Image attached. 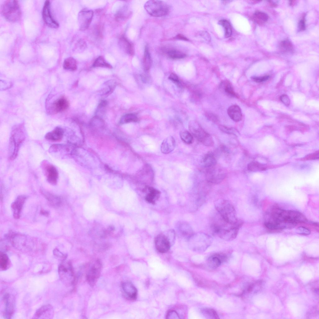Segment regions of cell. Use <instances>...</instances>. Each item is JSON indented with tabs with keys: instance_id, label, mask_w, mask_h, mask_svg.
Returning a JSON list of instances; mask_svg holds the SVG:
<instances>
[{
	"instance_id": "44",
	"label": "cell",
	"mask_w": 319,
	"mask_h": 319,
	"mask_svg": "<svg viewBox=\"0 0 319 319\" xmlns=\"http://www.w3.org/2000/svg\"><path fill=\"white\" fill-rule=\"evenodd\" d=\"M297 233L302 235H308L311 233V231L308 229L303 226L298 227L296 230Z\"/></svg>"
},
{
	"instance_id": "48",
	"label": "cell",
	"mask_w": 319,
	"mask_h": 319,
	"mask_svg": "<svg viewBox=\"0 0 319 319\" xmlns=\"http://www.w3.org/2000/svg\"><path fill=\"white\" fill-rule=\"evenodd\" d=\"M280 99L281 102L286 106H288L290 103V99L287 95L283 94L281 96Z\"/></svg>"
},
{
	"instance_id": "39",
	"label": "cell",
	"mask_w": 319,
	"mask_h": 319,
	"mask_svg": "<svg viewBox=\"0 0 319 319\" xmlns=\"http://www.w3.org/2000/svg\"><path fill=\"white\" fill-rule=\"evenodd\" d=\"M138 119L137 116L133 113H128L123 116L121 119L120 123L121 124L127 123L131 122L137 121Z\"/></svg>"
},
{
	"instance_id": "3",
	"label": "cell",
	"mask_w": 319,
	"mask_h": 319,
	"mask_svg": "<svg viewBox=\"0 0 319 319\" xmlns=\"http://www.w3.org/2000/svg\"><path fill=\"white\" fill-rule=\"evenodd\" d=\"M26 138L23 127L18 125L14 127L11 132L8 146V158L11 161L16 158L20 147Z\"/></svg>"
},
{
	"instance_id": "43",
	"label": "cell",
	"mask_w": 319,
	"mask_h": 319,
	"mask_svg": "<svg viewBox=\"0 0 319 319\" xmlns=\"http://www.w3.org/2000/svg\"><path fill=\"white\" fill-rule=\"evenodd\" d=\"M219 128L222 132L229 134H231L235 136H238L240 134L238 131L235 128L229 127L225 126L220 125Z\"/></svg>"
},
{
	"instance_id": "31",
	"label": "cell",
	"mask_w": 319,
	"mask_h": 319,
	"mask_svg": "<svg viewBox=\"0 0 319 319\" xmlns=\"http://www.w3.org/2000/svg\"><path fill=\"white\" fill-rule=\"evenodd\" d=\"M63 67L65 69L71 71H75L77 68V62L73 57H68L64 60Z\"/></svg>"
},
{
	"instance_id": "41",
	"label": "cell",
	"mask_w": 319,
	"mask_h": 319,
	"mask_svg": "<svg viewBox=\"0 0 319 319\" xmlns=\"http://www.w3.org/2000/svg\"><path fill=\"white\" fill-rule=\"evenodd\" d=\"M180 135L182 140L185 143L189 144L193 142V136L188 131H184L181 132Z\"/></svg>"
},
{
	"instance_id": "1",
	"label": "cell",
	"mask_w": 319,
	"mask_h": 319,
	"mask_svg": "<svg viewBox=\"0 0 319 319\" xmlns=\"http://www.w3.org/2000/svg\"><path fill=\"white\" fill-rule=\"evenodd\" d=\"M307 221L306 217L299 211L283 209L274 206L266 213L264 224L270 230L276 231L291 229L298 224Z\"/></svg>"
},
{
	"instance_id": "5",
	"label": "cell",
	"mask_w": 319,
	"mask_h": 319,
	"mask_svg": "<svg viewBox=\"0 0 319 319\" xmlns=\"http://www.w3.org/2000/svg\"><path fill=\"white\" fill-rule=\"evenodd\" d=\"M1 12L5 18L10 22L17 21L21 17L20 6L18 1L16 0L5 1L2 5Z\"/></svg>"
},
{
	"instance_id": "29",
	"label": "cell",
	"mask_w": 319,
	"mask_h": 319,
	"mask_svg": "<svg viewBox=\"0 0 319 319\" xmlns=\"http://www.w3.org/2000/svg\"><path fill=\"white\" fill-rule=\"evenodd\" d=\"M220 87L221 90L223 91L227 96L233 97L237 96L233 87L228 81H225L222 82L220 84Z\"/></svg>"
},
{
	"instance_id": "22",
	"label": "cell",
	"mask_w": 319,
	"mask_h": 319,
	"mask_svg": "<svg viewBox=\"0 0 319 319\" xmlns=\"http://www.w3.org/2000/svg\"><path fill=\"white\" fill-rule=\"evenodd\" d=\"M121 286L123 293L127 298L134 299L136 298L137 289L131 282L128 281L123 282Z\"/></svg>"
},
{
	"instance_id": "36",
	"label": "cell",
	"mask_w": 319,
	"mask_h": 319,
	"mask_svg": "<svg viewBox=\"0 0 319 319\" xmlns=\"http://www.w3.org/2000/svg\"><path fill=\"white\" fill-rule=\"evenodd\" d=\"M10 261L7 255L3 252L0 253V268L2 270H6L10 267Z\"/></svg>"
},
{
	"instance_id": "45",
	"label": "cell",
	"mask_w": 319,
	"mask_h": 319,
	"mask_svg": "<svg viewBox=\"0 0 319 319\" xmlns=\"http://www.w3.org/2000/svg\"><path fill=\"white\" fill-rule=\"evenodd\" d=\"M167 318L169 319H179L180 317L177 312L174 310H170L167 314Z\"/></svg>"
},
{
	"instance_id": "32",
	"label": "cell",
	"mask_w": 319,
	"mask_h": 319,
	"mask_svg": "<svg viewBox=\"0 0 319 319\" xmlns=\"http://www.w3.org/2000/svg\"><path fill=\"white\" fill-rule=\"evenodd\" d=\"M201 313L206 318L210 319H216L219 318V316L216 312L213 309L204 307L201 309Z\"/></svg>"
},
{
	"instance_id": "2",
	"label": "cell",
	"mask_w": 319,
	"mask_h": 319,
	"mask_svg": "<svg viewBox=\"0 0 319 319\" xmlns=\"http://www.w3.org/2000/svg\"><path fill=\"white\" fill-rule=\"evenodd\" d=\"M243 224V221L240 219L234 223H228L218 214L213 219L211 227L214 234L225 241H231L236 237Z\"/></svg>"
},
{
	"instance_id": "25",
	"label": "cell",
	"mask_w": 319,
	"mask_h": 319,
	"mask_svg": "<svg viewBox=\"0 0 319 319\" xmlns=\"http://www.w3.org/2000/svg\"><path fill=\"white\" fill-rule=\"evenodd\" d=\"M227 114L230 118L235 122H239L241 120L242 115L240 107L237 105H233L228 107L227 110Z\"/></svg>"
},
{
	"instance_id": "21",
	"label": "cell",
	"mask_w": 319,
	"mask_h": 319,
	"mask_svg": "<svg viewBox=\"0 0 319 319\" xmlns=\"http://www.w3.org/2000/svg\"><path fill=\"white\" fill-rule=\"evenodd\" d=\"M26 199L25 196L21 195L18 196L15 201L12 203L11 207L12 210L13 216L15 219L19 218L21 212Z\"/></svg>"
},
{
	"instance_id": "47",
	"label": "cell",
	"mask_w": 319,
	"mask_h": 319,
	"mask_svg": "<svg viewBox=\"0 0 319 319\" xmlns=\"http://www.w3.org/2000/svg\"><path fill=\"white\" fill-rule=\"evenodd\" d=\"M269 78V76L266 75L261 77H252L251 78L253 81L256 82L260 83L267 80Z\"/></svg>"
},
{
	"instance_id": "9",
	"label": "cell",
	"mask_w": 319,
	"mask_h": 319,
	"mask_svg": "<svg viewBox=\"0 0 319 319\" xmlns=\"http://www.w3.org/2000/svg\"><path fill=\"white\" fill-rule=\"evenodd\" d=\"M196 250L204 251L209 246L212 241V237L202 232L194 233L188 240Z\"/></svg>"
},
{
	"instance_id": "51",
	"label": "cell",
	"mask_w": 319,
	"mask_h": 319,
	"mask_svg": "<svg viewBox=\"0 0 319 319\" xmlns=\"http://www.w3.org/2000/svg\"><path fill=\"white\" fill-rule=\"evenodd\" d=\"M176 38L179 40H188V39L186 37H185L182 34H179L177 35L176 36Z\"/></svg>"
},
{
	"instance_id": "27",
	"label": "cell",
	"mask_w": 319,
	"mask_h": 319,
	"mask_svg": "<svg viewBox=\"0 0 319 319\" xmlns=\"http://www.w3.org/2000/svg\"><path fill=\"white\" fill-rule=\"evenodd\" d=\"M119 43L121 47L126 52L130 55L134 54V49L133 44L124 36H122L119 39Z\"/></svg>"
},
{
	"instance_id": "14",
	"label": "cell",
	"mask_w": 319,
	"mask_h": 319,
	"mask_svg": "<svg viewBox=\"0 0 319 319\" xmlns=\"http://www.w3.org/2000/svg\"><path fill=\"white\" fill-rule=\"evenodd\" d=\"M42 165L48 182L51 184H56L59 177L56 168L52 164L45 161L43 162Z\"/></svg>"
},
{
	"instance_id": "12",
	"label": "cell",
	"mask_w": 319,
	"mask_h": 319,
	"mask_svg": "<svg viewBox=\"0 0 319 319\" xmlns=\"http://www.w3.org/2000/svg\"><path fill=\"white\" fill-rule=\"evenodd\" d=\"M93 15V11L86 9L81 10L78 15V21L79 29L84 31L88 28L92 21Z\"/></svg>"
},
{
	"instance_id": "18",
	"label": "cell",
	"mask_w": 319,
	"mask_h": 319,
	"mask_svg": "<svg viewBox=\"0 0 319 319\" xmlns=\"http://www.w3.org/2000/svg\"><path fill=\"white\" fill-rule=\"evenodd\" d=\"M69 106L68 101L65 97L62 96L53 102L50 109L52 113H57L65 111Z\"/></svg>"
},
{
	"instance_id": "42",
	"label": "cell",
	"mask_w": 319,
	"mask_h": 319,
	"mask_svg": "<svg viewBox=\"0 0 319 319\" xmlns=\"http://www.w3.org/2000/svg\"><path fill=\"white\" fill-rule=\"evenodd\" d=\"M107 86L106 88H103L102 89V94L103 95H107L110 94L116 86V83L113 81H108L105 83Z\"/></svg>"
},
{
	"instance_id": "13",
	"label": "cell",
	"mask_w": 319,
	"mask_h": 319,
	"mask_svg": "<svg viewBox=\"0 0 319 319\" xmlns=\"http://www.w3.org/2000/svg\"><path fill=\"white\" fill-rule=\"evenodd\" d=\"M42 17L45 23L51 28H57L59 27V23L53 18L50 10V3L49 0H46L45 2L42 12Z\"/></svg>"
},
{
	"instance_id": "46",
	"label": "cell",
	"mask_w": 319,
	"mask_h": 319,
	"mask_svg": "<svg viewBox=\"0 0 319 319\" xmlns=\"http://www.w3.org/2000/svg\"><path fill=\"white\" fill-rule=\"evenodd\" d=\"M53 254L55 256L58 258L61 259L62 261L66 258V255L61 252L58 249H55L53 251Z\"/></svg>"
},
{
	"instance_id": "24",
	"label": "cell",
	"mask_w": 319,
	"mask_h": 319,
	"mask_svg": "<svg viewBox=\"0 0 319 319\" xmlns=\"http://www.w3.org/2000/svg\"><path fill=\"white\" fill-rule=\"evenodd\" d=\"M64 133L63 129L60 127L57 126L51 131L47 133L45 136V138L51 141H60L62 139Z\"/></svg>"
},
{
	"instance_id": "33",
	"label": "cell",
	"mask_w": 319,
	"mask_h": 319,
	"mask_svg": "<svg viewBox=\"0 0 319 319\" xmlns=\"http://www.w3.org/2000/svg\"><path fill=\"white\" fill-rule=\"evenodd\" d=\"M152 64L151 57L148 47H145L143 58V65L145 70L147 71L150 68Z\"/></svg>"
},
{
	"instance_id": "49",
	"label": "cell",
	"mask_w": 319,
	"mask_h": 319,
	"mask_svg": "<svg viewBox=\"0 0 319 319\" xmlns=\"http://www.w3.org/2000/svg\"><path fill=\"white\" fill-rule=\"evenodd\" d=\"M298 28L301 31H304L305 29V20L304 17L300 21L298 24Z\"/></svg>"
},
{
	"instance_id": "8",
	"label": "cell",
	"mask_w": 319,
	"mask_h": 319,
	"mask_svg": "<svg viewBox=\"0 0 319 319\" xmlns=\"http://www.w3.org/2000/svg\"><path fill=\"white\" fill-rule=\"evenodd\" d=\"M58 273L60 280L66 286L72 285L74 282L75 276L71 262L63 261L58 267Z\"/></svg>"
},
{
	"instance_id": "6",
	"label": "cell",
	"mask_w": 319,
	"mask_h": 319,
	"mask_svg": "<svg viewBox=\"0 0 319 319\" xmlns=\"http://www.w3.org/2000/svg\"><path fill=\"white\" fill-rule=\"evenodd\" d=\"M191 133L199 141L207 146L214 144L213 139L211 136L205 131L199 123L195 121H191L189 125Z\"/></svg>"
},
{
	"instance_id": "50",
	"label": "cell",
	"mask_w": 319,
	"mask_h": 319,
	"mask_svg": "<svg viewBox=\"0 0 319 319\" xmlns=\"http://www.w3.org/2000/svg\"><path fill=\"white\" fill-rule=\"evenodd\" d=\"M169 79L175 83H179V80L177 75L175 74L171 73L169 77Z\"/></svg>"
},
{
	"instance_id": "11",
	"label": "cell",
	"mask_w": 319,
	"mask_h": 319,
	"mask_svg": "<svg viewBox=\"0 0 319 319\" xmlns=\"http://www.w3.org/2000/svg\"><path fill=\"white\" fill-rule=\"evenodd\" d=\"M216 165L208 168L207 172L206 177L209 182L217 184L221 182L225 179L226 174L223 170L215 167Z\"/></svg>"
},
{
	"instance_id": "16",
	"label": "cell",
	"mask_w": 319,
	"mask_h": 319,
	"mask_svg": "<svg viewBox=\"0 0 319 319\" xmlns=\"http://www.w3.org/2000/svg\"><path fill=\"white\" fill-rule=\"evenodd\" d=\"M155 245L158 251L165 253L169 250L172 244L168 238L164 234L157 236L155 240Z\"/></svg>"
},
{
	"instance_id": "20",
	"label": "cell",
	"mask_w": 319,
	"mask_h": 319,
	"mask_svg": "<svg viewBox=\"0 0 319 319\" xmlns=\"http://www.w3.org/2000/svg\"><path fill=\"white\" fill-rule=\"evenodd\" d=\"M177 230L183 237L188 240L194 234L191 226L188 223L184 222H180L178 224Z\"/></svg>"
},
{
	"instance_id": "10",
	"label": "cell",
	"mask_w": 319,
	"mask_h": 319,
	"mask_svg": "<svg viewBox=\"0 0 319 319\" xmlns=\"http://www.w3.org/2000/svg\"><path fill=\"white\" fill-rule=\"evenodd\" d=\"M102 268V264L98 259L94 260L90 265L87 272L86 279L91 286H93L97 281L100 275Z\"/></svg>"
},
{
	"instance_id": "4",
	"label": "cell",
	"mask_w": 319,
	"mask_h": 319,
	"mask_svg": "<svg viewBox=\"0 0 319 319\" xmlns=\"http://www.w3.org/2000/svg\"><path fill=\"white\" fill-rule=\"evenodd\" d=\"M215 207L218 214L225 221L234 223L238 221L235 209L229 201L218 200L215 203Z\"/></svg>"
},
{
	"instance_id": "38",
	"label": "cell",
	"mask_w": 319,
	"mask_h": 319,
	"mask_svg": "<svg viewBox=\"0 0 319 319\" xmlns=\"http://www.w3.org/2000/svg\"><path fill=\"white\" fill-rule=\"evenodd\" d=\"M219 23L224 28L225 37H230L232 34V28L230 22L226 20L223 19L220 20Z\"/></svg>"
},
{
	"instance_id": "17",
	"label": "cell",
	"mask_w": 319,
	"mask_h": 319,
	"mask_svg": "<svg viewBox=\"0 0 319 319\" xmlns=\"http://www.w3.org/2000/svg\"><path fill=\"white\" fill-rule=\"evenodd\" d=\"M54 315V310L53 307L48 304L44 305L38 309L35 312L33 318L50 319L52 318Z\"/></svg>"
},
{
	"instance_id": "34",
	"label": "cell",
	"mask_w": 319,
	"mask_h": 319,
	"mask_svg": "<svg viewBox=\"0 0 319 319\" xmlns=\"http://www.w3.org/2000/svg\"><path fill=\"white\" fill-rule=\"evenodd\" d=\"M254 21L259 24H262L268 20V15L264 12L256 11L253 16Z\"/></svg>"
},
{
	"instance_id": "15",
	"label": "cell",
	"mask_w": 319,
	"mask_h": 319,
	"mask_svg": "<svg viewBox=\"0 0 319 319\" xmlns=\"http://www.w3.org/2000/svg\"><path fill=\"white\" fill-rule=\"evenodd\" d=\"M3 300L4 304V317L6 319L11 318L14 312V297L9 293H6L3 296Z\"/></svg>"
},
{
	"instance_id": "35",
	"label": "cell",
	"mask_w": 319,
	"mask_h": 319,
	"mask_svg": "<svg viewBox=\"0 0 319 319\" xmlns=\"http://www.w3.org/2000/svg\"><path fill=\"white\" fill-rule=\"evenodd\" d=\"M166 54L169 58L173 59H179L185 58L186 55L181 51L174 49L167 50Z\"/></svg>"
},
{
	"instance_id": "52",
	"label": "cell",
	"mask_w": 319,
	"mask_h": 319,
	"mask_svg": "<svg viewBox=\"0 0 319 319\" xmlns=\"http://www.w3.org/2000/svg\"><path fill=\"white\" fill-rule=\"evenodd\" d=\"M40 213L43 215L45 216H47L49 215V213L47 212L45 210H42L40 211Z\"/></svg>"
},
{
	"instance_id": "26",
	"label": "cell",
	"mask_w": 319,
	"mask_h": 319,
	"mask_svg": "<svg viewBox=\"0 0 319 319\" xmlns=\"http://www.w3.org/2000/svg\"><path fill=\"white\" fill-rule=\"evenodd\" d=\"M40 191L42 195L52 205L55 207H58L61 204V200L59 197L45 190L42 189Z\"/></svg>"
},
{
	"instance_id": "37",
	"label": "cell",
	"mask_w": 319,
	"mask_h": 319,
	"mask_svg": "<svg viewBox=\"0 0 319 319\" xmlns=\"http://www.w3.org/2000/svg\"><path fill=\"white\" fill-rule=\"evenodd\" d=\"M93 66L94 67H101L110 69L112 68V66L106 62L102 56H99L95 60L93 64Z\"/></svg>"
},
{
	"instance_id": "28",
	"label": "cell",
	"mask_w": 319,
	"mask_h": 319,
	"mask_svg": "<svg viewBox=\"0 0 319 319\" xmlns=\"http://www.w3.org/2000/svg\"><path fill=\"white\" fill-rule=\"evenodd\" d=\"M149 193L146 195L145 199L149 203L154 204L160 196V193L158 190L151 187L148 188Z\"/></svg>"
},
{
	"instance_id": "19",
	"label": "cell",
	"mask_w": 319,
	"mask_h": 319,
	"mask_svg": "<svg viewBox=\"0 0 319 319\" xmlns=\"http://www.w3.org/2000/svg\"><path fill=\"white\" fill-rule=\"evenodd\" d=\"M227 256L224 254L217 253L213 254L209 257L207 261L209 267L212 269H215L218 267L221 263L226 260Z\"/></svg>"
},
{
	"instance_id": "7",
	"label": "cell",
	"mask_w": 319,
	"mask_h": 319,
	"mask_svg": "<svg viewBox=\"0 0 319 319\" xmlns=\"http://www.w3.org/2000/svg\"><path fill=\"white\" fill-rule=\"evenodd\" d=\"M144 7L150 15L155 17L165 15L169 11L168 5L165 2L160 0L148 1L145 3Z\"/></svg>"
},
{
	"instance_id": "40",
	"label": "cell",
	"mask_w": 319,
	"mask_h": 319,
	"mask_svg": "<svg viewBox=\"0 0 319 319\" xmlns=\"http://www.w3.org/2000/svg\"><path fill=\"white\" fill-rule=\"evenodd\" d=\"M279 47L280 50L284 52H291L293 50V45L288 40L281 41L279 45Z\"/></svg>"
},
{
	"instance_id": "23",
	"label": "cell",
	"mask_w": 319,
	"mask_h": 319,
	"mask_svg": "<svg viewBox=\"0 0 319 319\" xmlns=\"http://www.w3.org/2000/svg\"><path fill=\"white\" fill-rule=\"evenodd\" d=\"M175 141L172 136H169L162 141L160 146V150L164 154H168L172 152L175 147Z\"/></svg>"
},
{
	"instance_id": "30",
	"label": "cell",
	"mask_w": 319,
	"mask_h": 319,
	"mask_svg": "<svg viewBox=\"0 0 319 319\" xmlns=\"http://www.w3.org/2000/svg\"><path fill=\"white\" fill-rule=\"evenodd\" d=\"M203 163L206 167L209 168L216 165L217 160L213 154L211 153H208L204 156L203 158Z\"/></svg>"
}]
</instances>
